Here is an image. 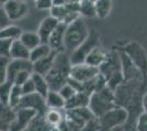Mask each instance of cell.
Wrapping results in <instances>:
<instances>
[{
	"mask_svg": "<svg viewBox=\"0 0 147 131\" xmlns=\"http://www.w3.org/2000/svg\"><path fill=\"white\" fill-rule=\"evenodd\" d=\"M71 63L67 51L64 50L56 53L53 66L47 74L45 75V80L49 84V91H58L63 85L67 83Z\"/></svg>",
	"mask_w": 147,
	"mask_h": 131,
	"instance_id": "obj_1",
	"label": "cell"
},
{
	"mask_svg": "<svg viewBox=\"0 0 147 131\" xmlns=\"http://www.w3.org/2000/svg\"><path fill=\"white\" fill-rule=\"evenodd\" d=\"M145 83L146 81H123L113 91L115 106L126 109L133 102L141 100Z\"/></svg>",
	"mask_w": 147,
	"mask_h": 131,
	"instance_id": "obj_2",
	"label": "cell"
},
{
	"mask_svg": "<svg viewBox=\"0 0 147 131\" xmlns=\"http://www.w3.org/2000/svg\"><path fill=\"white\" fill-rule=\"evenodd\" d=\"M99 72L104 78L107 85L110 87L112 91H114L124 81L122 70H121L119 51L108 53L105 60L99 67Z\"/></svg>",
	"mask_w": 147,
	"mask_h": 131,
	"instance_id": "obj_3",
	"label": "cell"
},
{
	"mask_svg": "<svg viewBox=\"0 0 147 131\" xmlns=\"http://www.w3.org/2000/svg\"><path fill=\"white\" fill-rule=\"evenodd\" d=\"M89 29L87 26L84 19L78 18L66 25V31L64 35V49L68 54L73 53L76 48H78L81 44L87 39L89 35Z\"/></svg>",
	"mask_w": 147,
	"mask_h": 131,
	"instance_id": "obj_4",
	"label": "cell"
},
{
	"mask_svg": "<svg viewBox=\"0 0 147 131\" xmlns=\"http://www.w3.org/2000/svg\"><path fill=\"white\" fill-rule=\"evenodd\" d=\"M113 107H115L114 92L108 85L90 94L88 108L96 118L101 117L103 114H105Z\"/></svg>",
	"mask_w": 147,
	"mask_h": 131,
	"instance_id": "obj_5",
	"label": "cell"
},
{
	"mask_svg": "<svg viewBox=\"0 0 147 131\" xmlns=\"http://www.w3.org/2000/svg\"><path fill=\"white\" fill-rule=\"evenodd\" d=\"M97 119L101 131H109L125 125L127 120V112L122 107L115 106Z\"/></svg>",
	"mask_w": 147,
	"mask_h": 131,
	"instance_id": "obj_6",
	"label": "cell"
},
{
	"mask_svg": "<svg viewBox=\"0 0 147 131\" xmlns=\"http://www.w3.org/2000/svg\"><path fill=\"white\" fill-rule=\"evenodd\" d=\"M147 79V53L138 42H129L121 49Z\"/></svg>",
	"mask_w": 147,
	"mask_h": 131,
	"instance_id": "obj_7",
	"label": "cell"
},
{
	"mask_svg": "<svg viewBox=\"0 0 147 131\" xmlns=\"http://www.w3.org/2000/svg\"><path fill=\"white\" fill-rule=\"evenodd\" d=\"M98 45H100V36H99L98 32L94 29H92L91 31L89 32V35L86 41L81 44L78 48H76L73 53L69 54L70 63L71 65L84 63L88 54Z\"/></svg>",
	"mask_w": 147,
	"mask_h": 131,
	"instance_id": "obj_8",
	"label": "cell"
},
{
	"mask_svg": "<svg viewBox=\"0 0 147 131\" xmlns=\"http://www.w3.org/2000/svg\"><path fill=\"white\" fill-rule=\"evenodd\" d=\"M100 74L99 69L96 67L89 66L87 63H77V65H71L70 72H69V79L78 83H86L93 80Z\"/></svg>",
	"mask_w": 147,
	"mask_h": 131,
	"instance_id": "obj_9",
	"label": "cell"
},
{
	"mask_svg": "<svg viewBox=\"0 0 147 131\" xmlns=\"http://www.w3.org/2000/svg\"><path fill=\"white\" fill-rule=\"evenodd\" d=\"M119 56L124 81H146V79L142 74L138 68L129 60V58L122 50H119Z\"/></svg>",
	"mask_w": 147,
	"mask_h": 131,
	"instance_id": "obj_10",
	"label": "cell"
},
{
	"mask_svg": "<svg viewBox=\"0 0 147 131\" xmlns=\"http://www.w3.org/2000/svg\"><path fill=\"white\" fill-rule=\"evenodd\" d=\"M3 9L11 22L24 19L30 12L28 2H22L17 0H8L6 5L3 6Z\"/></svg>",
	"mask_w": 147,
	"mask_h": 131,
	"instance_id": "obj_11",
	"label": "cell"
},
{
	"mask_svg": "<svg viewBox=\"0 0 147 131\" xmlns=\"http://www.w3.org/2000/svg\"><path fill=\"white\" fill-rule=\"evenodd\" d=\"M20 108L32 109V110L36 112L37 114H42V115H44V112L47 109L46 104H45V98L42 97L40 94H37L36 92L28 94V95H23L17 109H20Z\"/></svg>",
	"mask_w": 147,
	"mask_h": 131,
	"instance_id": "obj_12",
	"label": "cell"
},
{
	"mask_svg": "<svg viewBox=\"0 0 147 131\" xmlns=\"http://www.w3.org/2000/svg\"><path fill=\"white\" fill-rule=\"evenodd\" d=\"M37 115L36 112L26 108H20L16 110V116L8 131H23L30 121Z\"/></svg>",
	"mask_w": 147,
	"mask_h": 131,
	"instance_id": "obj_13",
	"label": "cell"
},
{
	"mask_svg": "<svg viewBox=\"0 0 147 131\" xmlns=\"http://www.w3.org/2000/svg\"><path fill=\"white\" fill-rule=\"evenodd\" d=\"M65 31H66V24L59 22V24L57 25L53 33L51 34L49 37L47 44L52 48L53 51L55 53H59V51H64V35H65Z\"/></svg>",
	"mask_w": 147,
	"mask_h": 131,
	"instance_id": "obj_14",
	"label": "cell"
},
{
	"mask_svg": "<svg viewBox=\"0 0 147 131\" xmlns=\"http://www.w3.org/2000/svg\"><path fill=\"white\" fill-rule=\"evenodd\" d=\"M23 70H29L33 72V63L29 59H10L9 65H8L7 81H10L12 83V80L16 74Z\"/></svg>",
	"mask_w": 147,
	"mask_h": 131,
	"instance_id": "obj_15",
	"label": "cell"
},
{
	"mask_svg": "<svg viewBox=\"0 0 147 131\" xmlns=\"http://www.w3.org/2000/svg\"><path fill=\"white\" fill-rule=\"evenodd\" d=\"M58 24H59V21L55 18H53L52 15H49V17H46L42 20V22L40 23L38 27H37L36 32L40 38H41V41H42V43L47 44L49 37L53 33V31L57 27Z\"/></svg>",
	"mask_w": 147,
	"mask_h": 131,
	"instance_id": "obj_16",
	"label": "cell"
},
{
	"mask_svg": "<svg viewBox=\"0 0 147 131\" xmlns=\"http://www.w3.org/2000/svg\"><path fill=\"white\" fill-rule=\"evenodd\" d=\"M107 56H108V53L103 49V47L101 45H98L88 54V56L85 59V63L99 69V67L105 60Z\"/></svg>",
	"mask_w": 147,
	"mask_h": 131,
	"instance_id": "obj_17",
	"label": "cell"
},
{
	"mask_svg": "<svg viewBox=\"0 0 147 131\" xmlns=\"http://www.w3.org/2000/svg\"><path fill=\"white\" fill-rule=\"evenodd\" d=\"M16 116V110L0 103V131H8Z\"/></svg>",
	"mask_w": 147,
	"mask_h": 131,
	"instance_id": "obj_18",
	"label": "cell"
},
{
	"mask_svg": "<svg viewBox=\"0 0 147 131\" xmlns=\"http://www.w3.org/2000/svg\"><path fill=\"white\" fill-rule=\"evenodd\" d=\"M55 55H56V53L53 51L49 56L45 57V58H42V59L37 60L35 63H33V72L45 76V75L47 74V72L51 70L52 66H53Z\"/></svg>",
	"mask_w": 147,
	"mask_h": 131,
	"instance_id": "obj_19",
	"label": "cell"
},
{
	"mask_svg": "<svg viewBox=\"0 0 147 131\" xmlns=\"http://www.w3.org/2000/svg\"><path fill=\"white\" fill-rule=\"evenodd\" d=\"M89 94L85 92H77L70 100L66 102L65 109H74V108H81V107H88L89 103Z\"/></svg>",
	"mask_w": 147,
	"mask_h": 131,
	"instance_id": "obj_20",
	"label": "cell"
},
{
	"mask_svg": "<svg viewBox=\"0 0 147 131\" xmlns=\"http://www.w3.org/2000/svg\"><path fill=\"white\" fill-rule=\"evenodd\" d=\"M45 104L47 108L61 110V109H65L66 102L57 91H49L45 97Z\"/></svg>",
	"mask_w": 147,
	"mask_h": 131,
	"instance_id": "obj_21",
	"label": "cell"
},
{
	"mask_svg": "<svg viewBox=\"0 0 147 131\" xmlns=\"http://www.w3.org/2000/svg\"><path fill=\"white\" fill-rule=\"evenodd\" d=\"M30 50L20 42V39H14L10 48V59H29Z\"/></svg>",
	"mask_w": 147,
	"mask_h": 131,
	"instance_id": "obj_22",
	"label": "cell"
},
{
	"mask_svg": "<svg viewBox=\"0 0 147 131\" xmlns=\"http://www.w3.org/2000/svg\"><path fill=\"white\" fill-rule=\"evenodd\" d=\"M19 39L29 50L35 48L36 46H38L40 44L42 43L38 34H37L36 32L33 31H23L22 34H21V36L19 37Z\"/></svg>",
	"mask_w": 147,
	"mask_h": 131,
	"instance_id": "obj_23",
	"label": "cell"
},
{
	"mask_svg": "<svg viewBox=\"0 0 147 131\" xmlns=\"http://www.w3.org/2000/svg\"><path fill=\"white\" fill-rule=\"evenodd\" d=\"M53 53L52 48L49 46V44L46 43H41L38 46H36L35 48L30 50V57H29V60L31 63H35L37 60L45 58V57L49 56L51 54Z\"/></svg>",
	"mask_w": 147,
	"mask_h": 131,
	"instance_id": "obj_24",
	"label": "cell"
},
{
	"mask_svg": "<svg viewBox=\"0 0 147 131\" xmlns=\"http://www.w3.org/2000/svg\"><path fill=\"white\" fill-rule=\"evenodd\" d=\"M52 127L44 119V115L37 114L23 131H51Z\"/></svg>",
	"mask_w": 147,
	"mask_h": 131,
	"instance_id": "obj_25",
	"label": "cell"
},
{
	"mask_svg": "<svg viewBox=\"0 0 147 131\" xmlns=\"http://www.w3.org/2000/svg\"><path fill=\"white\" fill-rule=\"evenodd\" d=\"M32 80L34 82V86H35V92L37 94H40L42 97H46L47 93L49 92V87L47 82L45 80V76L41 74H37L35 72H33L31 75Z\"/></svg>",
	"mask_w": 147,
	"mask_h": 131,
	"instance_id": "obj_26",
	"label": "cell"
},
{
	"mask_svg": "<svg viewBox=\"0 0 147 131\" xmlns=\"http://www.w3.org/2000/svg\"><path fill=\"white\" fill-rule=\"evenodd\" d=\"M96 17L99 19H105L109 17L112 10V1L111 0H97L94 2Z\"/></svg>",
	"mask_w": 147,
	"mask_h": 131,
	"instance_id": "obj_27",
	"label": "cell"
},
{
	"mask_svg": "<svg viewBox=\"0 0 147 131\" xmlns=\"http://www.w3.org/2000/svg\"><path fill=\"white\" fill-rule=\"evenodd\" d=\"M23 30L16 24H10L0 31V39H19Z\"/></svg>",
	"mask_w": 147,
	"mask_h": 131,
	"instance_id": "obj_28",
	"label": "cell"
},
{
	"mask_svg": "<svg viewBox=\"0 0 147 131\" xmlns=\"http://www.w3.org/2000/svg\"><path fill=\"white\" fill-rule=\"evenodd\" d=\"M65 116L61 114L59 109H52V108H47L46 112H44V119L46 120V122L49 124L52 128L53 127H57L64 120Z\"/></svg>",
	"mask_w": 147,
	"mask_h": 131,
	"instance_id": "obj_29",
	"label": "cell"
},
{
	"mask_svg": "<svg viewBox=\"0 0 147 131\" xmlns=\"http://www.w3.org/2000/svg\"><path fill=\"white\" fill-rule=\"evenodd\" d=\"M22 96H23V93L21 91V87L13 84L12 87H11V91H10V95H9L8 106L10 107L11 109H13V110H16L18 108L20 102H21Z\"/></svg>",
	"mask_w": 147,
	"mask_h": 131,
	"instance_id": "obj_30",
	"label": "cell"
},
{
	"mask_svg": "<svg viewBox=\"0 0 147 131\" xmlns=\"http://www.w3.org/2000/svg\"><path fill=\"white\" fill-rule=\"evenodd\" d=\"M79 14L87 18L96 17L94 3H92L88 0H80L79 1Z\"/></svg>",
	"mask_w": 147,
	"mask_h": 131,
	"instance_id": "obj_31",
	"label": "cell"
},
{
	"mask_svg": "<svg viewBox=\"0 0 147 131\" xmlns=\"http://www.w3.org/2000/svg\"><path fill=\"white\" fill-rule=\"evenodd\" d=\"M49 10H51V15H52L53 18L57 19L59 22H63L64 20L66 19V17L70 13V11L66 8L65 5H64V6H58V7H52Z\"/></svg>",
	"mask_w": 147,
	"mask_h": 131,
	"instance_id": "obj_32",
	"label": "cell"
},
{
	"mask_svg": "<svg viewBox=\"0 0 147 131\" xmlns=\"http://www.w3.org/2000/svg\"><path fill=\"white\" fill-rule=\"evenodd\" d=\"M12 83L10 81H6L5 83L0 84V103L8 106V100H9V95L12 87Z\"/></svg>",
	"mask_w": 147,
	"mask_h": 131,
	"instance_id": "obj_33",
	"label": "cell"
},
{
	"mask_svg": "<svg viewBox=\"0 0 147 131\" xmlns=\"http://www.w3.org/2000/svg\"><path fill=\"white\" fill-rule=\"evenodd\" d=\"M32 71H29V70H23V71H20L18 72L16 76L13 78L12 80V83L14 85H18V86H21L24 82H26L29 79L31 78V75H32Z\"/></svg>",
	"mask_w": 147,
	"mask_h": 131,
	"instance_id": "obj_34",
	"label": "cell"
},
{
	"mask_svg": "<svg viewBox=\"0 0 147 131\" xmlns=\"http://www.w3.org/2000/svg\"><path fill=\"white\" fill-rule=\"evenodd\" d=\"M57 92L61 94V96L65 100V102H67L68 100H70L74 95L77 93V91H76L69 83H66L65 85H63Z\"/></svg>",
	"mask_w": 147,
	"mask_h": 131,
	"instance_id": "obj_35",
	"label": "cell"
},
{
	"mask_svg": "<svg viewBox=\"0 0 147 131\" xmlns=\"http://www.w3.org/2000/svg\"><path fill=\"white\" fill-rule=\"evenodd\" d=\"M10 58L0 57V84L7 81V73H8V65Z\"/></svg>",
	"mask_w": 147,
	"mask_h": 131,
	"instance_id": "obj_36",
	"label": "cell"
},
{
	"mask_svg": "<svg viewBox=\"0 0 147 131\" xmlns=\"http://www.w3.org/2000/svg\"><path fill=\"white\" fill-rule=\"evenodd\" d=\"M135 130L147 131V112H142L135 121Z\"/></svg>",
	"mask_w": 147,
	"mask_h": 131,
	"instance_id": "obj_37",
	"label": "cell"
},
{
	"mask_svg": "<svg viewBox=\"0 0 147 131\" xmlns=\"http://www.w3.org/2000/svg\"><path fill=\"white\" fill-rule=\"evenodd\" d=\"M12 42L11 39H0V57L10 58V48Z\"/></svg>",
	"mask_w": 147,
	"mask_h": 131,
	"instance_id": "obj_38",
	"label": "cell"
},
{
	"mask_svg": "<svg viewBox=\"0 0 147 131\" xmlns=\"http://www.w3.org/2000/svg\"><path fill=\"white\" fill-rule=\"evenodd\" d=\"M20 87H21V91H22L23 95L35 93V86H34V82L32 80V78H30L28 81L24 82Z\"/></svg>",
	"mask_w": 147,
	"mask_h": 131,
	"instance_id": "obj_39",
	"label": "cell"
},
{
	"mask_svg": "<svg viewBox=\"0 0 147 131\" xmlns=\"http://www.w3.org/2000/svg\"><path fill=\"white\" fill-rule=\"evenodd\" d=\"M10 24H11V21H10L9 18H8V15H7L6 11H5V9H3V7L0 8V31Z\"/></svg>",
	"mask_w": 147,
	"mask_h": 131,
	"instance_id": "obj_40",
	"label": "cell"
},
{
	"mask_svg": "<svg viewBox=\"0 0 147 131\" xmlns=\"http://www.w3.org/2000/svg\"><path fill=\"white\" fill-rule=\"evenodd\" d=\"M38 10H49L52 8V0H33Z\"/></svg>",
	"mask_w": 147,
	"mask_h": 131,
	"instance_id": "obj_41",
	"label": "cell"
},
{
	"mask_svg": "<svg viewBox=\"0 0 147 131\" xmlns=\"http://www.w3.org/2000/svg\"><path fill=\"white\" fill-rule=\"evenodd\" d=\"M57 128H58V130L59 131H73L71 127L68 125V122L65 120V118H64V120L61 121L59 125L57 126Z\"/></svg>",
	"mask_w": 147,
	"mask_h": 131,
	"instance_id": "obj_42",
	"label": "cell"
},
{
	"mask_svg": "<svg viewBox=\"0 0 147 131\" xmlns=\"http://www.w3.org/2000/svg\"><path fill=\"white\" fill-rule=\"evenodd\" d=\"M142 108H143V112H147V91L145 93H143V96H142Z\"/></svg>",
	"mask_w": 147,
	"mask_h": 131,
	"instance_id": "obj_43",
	"label": "cell"
},
{
	"mask_svg": "<svg viewBox=\"0 0 147 131\" xmlns=\"http://www.w3.org/2000/svg\"><path fill=\"white\" fill-rule=\"evenodd\" d=\"M66 3L65 0H52V7H58V6H64Z\"/></svg>",
	"mask_w": 147,
	"mask_h": 131,
	"instance_id": "obj_44",
	"label": "cell"
},
{
	"mask_svg": "<svg viewBox=\"0 0 147 131\" xmlns=\"http://www.w3.org/2000/svg\"><path fill=\"white\" fill-rule=\"evenodd\" d=\"M109 131H124V129H123V127H119V128H114V129L109 130Z\"/></svg>",
	"mask_w": 147,
	"mask_h": 131,
	"instance_id": "obj_45",
	"label": "cell"
},
{
	"mask_svg": "<svg viewBox=\"0 0 147 131\" xmlns=\"http://www.w3.org/2000/svg\"><path fill=\"white\" fill-rule=\"evenodd\" d=\"M8 0H0V8H2V7L6 5V2Z\"/></svg>",
	"mask_w": 147,
	"mask_h": 131,
	"instance_id": "obj_46",
	"label": "cell"
},
{
	"mask_svg": "<svg viewBox=\"0 0 147 131\" xmlns=\"http://www.w3.org/2000/svg\"><path fill=\"white\" fill-rule=\"evenodd\" d=\"M66 3H71V2H79L80 0H65Z\"/></svg>",
	"mask_w": 147,
	"mask_h": 131,
	"instance_id": "obj_47",
	"label": "cell"
},
{
	"mask_svg": "<svg viewBox=\"0 0 147 131\" xmlns=\"http://www.w3.org/2000/svg\"><path fill=\"white\" fill-rule=\"evenodd\" d=\"M51 131H59V130H58V128H57V127H53V128L51 129Z\"/></svg>",
	"mask_w": 147,
	"mask_h": 131,
	"instance_id": "obj_48",
	"label": "cell"
},
{
	"mask_svg": "<svg viewBox=\"0 0 147 131\" xmlns=\"http://www.w3.org/2000/svg\"><path fill=\"white\" fill-rule=\"evenodd\" d=\"M88 1H90V2H92V3H94V2L97 1V0H88Z\"/></svg>",
	"mask_w": 147,
	"mask_h": 131,
	"instance_id": "obj_49",
	"label": "cell"
},
{
	"mask_svg": "<svg viewBox=\"0 0 147 131\" xmlns=\"http://www.w3.org/2000/svg\"><path fill=\"white\" fill-rule=\"evenodd\" d=\"M17 1H22V2H28V0H17Z\"/></svg>",
	"mask_w": 147,
	"mask_h": 131,
	"instance_id": "obj_50",
	"label": "cell"
}]
</instances>
